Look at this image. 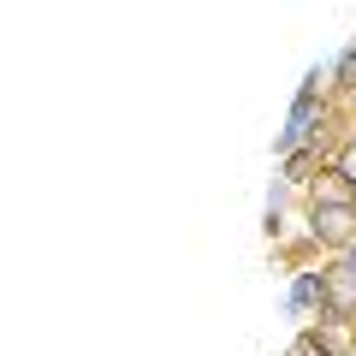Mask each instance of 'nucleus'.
<instances>
[{
  "instance_id": "obj_3",
  "label": "nucleus",
  "mask_w": 356,
  "mask_h": 356,
  "mask_svg": "<svg viewBox=\"0 0 356 356\" xmlns=\"http://www.w3.org/2000/svg\"><path fill=\"white\" fill-rule=\"evenodd\" d=\"M350 273H356V261H350Z\"/></svg>"
},
{
  "instance_id": "obj_1",
  "label": "nucleus",
  "mask_w": 356,
  "mask_h": 356,
  "mask_svg": "<svg viewBox=\"0 0 356 356\" xmlns=\"http://www.w3.org/2000/svg\"><path fill=\"white\" fill-rule=\"evenodd\" d=\"M315 232H327V238H350L356 232V214L344 202H315Z\"/></svg>"
},
{
  "instance_id": "obj_2",
  "label": "nucleus",
  "mask_w": 356,
  "mask_h": 356,
  "mask_svg": "<svg viewBox=\"0 0 356 356\" xmlns=\"http://www.w3.org/2000/svg\"><path fill=\"white\" fill-rule=\"evenodd\" d=\"M339 172H344V178H350V184H356V143H350V149H344V161H339Z\"/></svg>"
}]
</instances>
